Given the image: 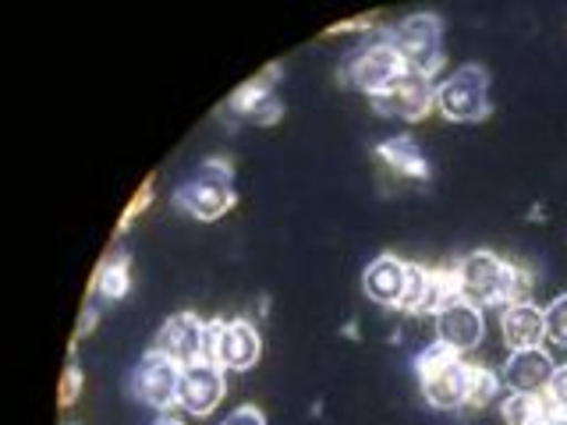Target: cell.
Masks as SVG:
<instances>
[{
    "instance_id": "4316f807",
    "label": "cell",
    "mask_w": 567,
    "mask_h": 425,
    "mask_svg": "<svg viewBox=\"0 0 567 425\" xmlns=\"http://www.w3.org/2000/svg\"><path fill=\"white\" fill-rule=\"evenodd\" d=\"M96 319H100V309H96V305H85V312H82V319H79V330H75V341H82V336L96 326Z\"/></svg>"
},
{
    "instance_id": "7402d4cb",
    "label": "cell",
    "mask_w": 567,
    "mask_h": 425,
    "mask_svg": "<svg viewBox=\"0 0 567 425\" xmlns=\"http://www.w3.org/2000/svg\"><path fill=\"white\" fill-rule=\"evenodd\" d=\"M543 312H546V336L554 344L567 348V294L554 298Z\"/></svg>"
},
{
    "instance_id": "3957f363",
    "label": "cell",
    "mask_w": 567,
    "mask_h": 425,
    "mask_svg": "<svg viewBox=\"0 0 567 425\" xmlns=\"http://www.w3.org/2000/svg\"><path fill=\"white\" fill-rule=\"evenodd\" d=\"M472 369L475 365L465 362V354L451 351L447 344H440V341L433 348H425L415 359L419 386H422L425 401H430L436 412H457V407H465Z\"/></svg>"
},
{
    "instance_id": "f1b7e54d",
    "label": "cell",
    "mask_w": 567,
    "mask_h": 425,
    "mask_svg": "<svg viewBox=\"0 0 567 425\" xmlns=\"http://www.w3.org/2000/svg\"><path fill=\"white\" fill-rule=\"evenodd\" d=\"M68 425H79V422H68Z\"/></svg>"
},
{
    "instance_id": "ffe728a7",
    "label": "cell",
    "mask_w": 567,
    "mask_h": 425,
    "mask_svg": "<svg viewBox=\"0 0 567 425\" xmlns=\"http://www.w3.org/2000/svg\"><path fill=\"white\" fill-rule=\"evenodd\" d=\"M128 288H132V262L124 252H114L96 270V294L106 301H121L128 294Z\"/></svg>"
},
{
    "instance_id": "7a4b0ae2",
    "label": "cell",
    "mask_w": 567,
    "mask_h": 425,
    "mask_svg": "<svg viewBox=\"0 0 567 425\" xmlns=\"http://www.w3.org/2000/svg\"><path fill=\"white\" fill-rule=\"evenodd\" d=\"M235 203H238L235 170H230L227 159H217V156L199 164V170H192L174 191V206L203 224L220 220L224 212L235 209Z\"/></svg>"
},
{
    "instance_id": "603a6c76",
    "label": "cell",
    "mask_w": 567,
    "mask_h": 425,
    "mask_svg": "<svg viewBox=\"0 0 567 425\" xmlns=\"http://www.w3.org/2000/svg\"><path fill=\"white\" fill-rule=\"evenodd\" d=\"M79 394H82V369H79V362H75V354L68 359V369H64V376H61V383H58V397H61V404L64 407H71L79 401Z\"/></svg>"
},
{
    "instance_id": "8992f818",
    "label": "cell",
    "mask_w": 567,
    "mask_h": 425,
    "mask_svg": "<svg viewBox=\"0 0 567 425\" xmlns=\"http://www.w3.org/2000/svg\"><path fill=\"white\" fill-rule=\"evenodd\" d=\"M401 61L408 71H415L422 79H433L443 68V22L436 14H408L404 22L390 32Z\"/></svg>"
},
{
    "instance_id": "6da1fadb",
    "label": "cell",
    "mask_w": 567,
    "mask_h": 425,
    "mask_svg": "<svg viewBox=\"0 0 567 425\" xmlns=\"http://www.w3.org/2000/svg\"><path fill=\"white\" fill-rule=\"evenodd\" d=\"M457 291L478 309H504L528 294V273L496 252H468L454 262Z\"/></svg>"
},
{
    "instance_id": "9c48e42d",
    "label": "cell",
    "mask_w": 567,
    "mask_h": 425,
    "mask_svg": "<svg viewBox=\"0 0 567 425\" xmlns=\"http://www.w3.org/2000/svg\"><path fill=\"white\" fill-rule=\"evenodd\" d=\"M182 372H185V365H177L174 359H167V354L150 348L128 380L132 397L138 404L153 407V412H171L177 404V390H182Z\"/></svg>"
},
{
    "instance_id": "44dd1931",
    "label": "cell",
    "mask_w": 567,
    "mask_h": 425,
    "mask_svg": "<svg viewBox=\"0 0 567 425\" xmlns=\"http://www.w3.org/2000/svg\"><path fill=\"white\" fill-rule=\"evenodd\" d=\"M501 376H496L493 369H483L475 365L472 369V383H468V397H465V407L468 412H478V407H486L496 394H501Z\"/></svg>"
},
{
    "instance_id": "d4e9b609",
    "label": "cell",
    "mask_w": 567,
    "mask_h": 425,
    "mask_svg": "<svg viewBox=\"0 0 567 425\" xmlns=\"http://www.w3.org/2000/svg\"><path fill=\"white\" fill-rule=\"evenodd\" d=\"M546 397L554 401L560 412H567V365L554 369V380H549V386H546Z\"/></svg>"
},
{
    "instance_id": "30bf717a",
    "label": "cell",
    "mask_w": 567,
    "mask_h": 425,
    "mask_svg": "<svg viewBox=\"0 0 567 425\" xmlns=\"http://www.w3.org/2000/svg\"><path fill=\"white\" fill-rule=\"evenodd\" d=\"M454 298H461L454 270H436V266L408 262V291H404V301H401V312H408V315H440Z\"/></svg>"
},
{
    "instance_id": "484cf974",
    "label": "cell",
    "mask_w": 567,
    "mask_h": 425,
    "mask_svg": "<svg viewBox=\"0 0 567 425\" xmlns=\"http://www.w3.org/2000/svg\"><path fill=\"white\" fill-rule=\"evenodd\" d=\"M220 425H266V415L259 412V407H252V404H241Z\"/></svg>"
},
{
    "instance_id": "9a60e30c",
    "label": "cell",
    "mask_w": 567,
    "mask_h": 425,
    "mask_svg": "<svg viewBox=\"0 0 567 425\" xmlns=\"http://www.w3.org/2000/svg\"><path fill=\"white\" fill-rule=\"evenodd\" d=\"M554 359L543 348L511 351V359L501 372V383L511 394H546L549 380H554Z\"/></svg>"
},
{
    "instance_id": "d6986e66",
    "label": "cell",
    "mask_w": 567,
    "mask_h": 425,
    "mask_svg": "<svg viewBox=\"0 0 567 425\" xmlns=\"http://www.w3.org/2000/svg\"><path fill=\"white\" fill-rule=\"evenodd\" d=\"M377 156L401 177H415V182H425V177H430V159H425V153L419 149V142L408 135L380 142Z\"/></svg>"
},
{
    "instance_id": "4fadbf2b",
    "label": "cell",
    "mask_w": 567,
    "mask_h": 425,
    "mask_svg": "<svg viewBox=\"0 0 567 425\" xmlns=\"http://www.w3.org/2000/svg\"><path fill=\"white\" fill-rule=\"evenodd\" d=\"M224 369L220 365H209V362H195L185 365L182 372V390H177V407H185L188 415H213L224 401Z\"/></svg>"
},
{
    "instance_id": "ac0fdd59",
    "label": "cell",
    "mask_w": 567,
    "mask_h": 425,
    "mask_svg": "<svg viewBox=\"0 0 567 425\" xmlns=\"http://www.w3.org/2000/svg\"><path fill=\"white\" fill-rule=\"evenodd\" d=\"M501 412L507 425H567V412L546 394H507Z\"/></svg>"
},
{
    "instance_id": "83f0119b",
    "label": "cell",
    "mask_w": 567,
    "mask_h": 425,
    "mask_svg": "<svg viewBox=\"0 0 567 425\" xmlns=\"http://www.w3.org/2000/svg\"><path fill=\"white\" fill-rule=\"evenodd\" d=\"M153 425H185V422H182V418H174V415H159Z\"/></svg>"
},
{
    "instance_id": "277c9868",
    "label": "cell",
    "mask_w": 567,
    "mask_h": 425,
    "mask_svg": "<svg viewBox=\"0 0 567 425\" xmlns=\"http://www.w3.org/2000/svg\"><path fill=\"white\" fill-rule=\"evenodd\" d=\"M436 111L454 124H475L489 114V71L483 64H461L436 85Z\"/></svg>"
},
{
    "instance_id": "5bb4252c",
    "label": "cell",
    "mask_w": 567,
    "mask_h": 425,
    "mask_svg": "<svg viewBox=\"0 0 567 425\" xmlns=\"http://www.w3.org/2000/svg\"><path fill=\"white\" fill-rule=\"evenodd\" d=\"M483 333H486V315H483V309L472 305L465 298H454L451 305L436 315V341L447 344L457 354L478 348Z\"/></svg>"
},
{
    "instance_id": "7c38bea8",
    "label": "cell",
    "mask_w": 567,
    "mask_h": 425,
    "mask_svg": "<svg viewBox=\"0 0 567 425\" xmlns=\"http://www.w3.org/2000/svg\"><path fill=\"white\" fill-rule=\"evenodd\" d=\"M206 341H209V323L195 312H177L159 326L153 348L167 354L177 365H195L206 362Z\"/></svg>"
},
{
    "instance_id": "2e32d148",
    "label": "cell",
    "mask_w": 567,
    "mask_h": 425,
    "mask_svg": "<svg viewBox=\"0 0 567 425\" xmlns=\"http://www.w3.org/2000/svg\"><path fill=\"white\" fill-rule=\"evenodd\" d=\"M362 291L383 309H401L404 291H408V262L398 256L372 259L362 273Z\"/></svg>"
},
{
    "instance_id": "cb8c5ba5",
    "label": "cell",
    "mask_w": 567,
    "mask_h": 425,
    "mask_svg": "<svg viewBox=\"0 0 567 425\" xmlns=\"http://www.w3.org/2000/svg\"><path fill=\"white\" fill-rule=\"evenodd\" d=\"M150 203H153V182H146L138 191H135V199H132V206L124 209V217H121V227L117 230H128V224L138 217L142 209H150Z\"/></svg>"
},
{
    "instance_id": "8fae6325",
    "label": "cell",
    "mask_w": 567,
    "mask_h": 425,
    "mask_svg": "<svg viewBox=\"0 0 567 425\" xmlns=\"http://www.w3.org/2000/svg\"><path fill=\"white\" fill-rule=\"evenodd\" d=\"M369 103L377 106V114H383V117H398V121L415 124L430 111H436V82L415 75V71H404V75L390 82L383 93L369 96Z\"/></svg>"
},
{
    "instance_id": "5b68a950",
    "label": "cell",
    "mask_w": 567,
    "mask_h": 425,
    "mask_svg": "<svg viewBox=\"0 0 567 425\" xmlns=\"http://www.w3.org/2000/svg\"><path fill=\"white\" fill-rule=\"evenodd\" d=\"M404 71L408 68L401 61L394 40H390V35H380V40H372V43L348 53V61L341 64V82L348 89H359L365 96H377L394 79H401Z\"/></svg>"
},
{
    "instance_id": "e0dca14e",
    "label": "cell",
    "mask_w": 567,
    "mask_h": 425,
    "mask_svg": "<svg viewBox=\"0 0 567 425\" xmlns=\"http://www.w3.org/2000/svg\"><path fill=\"white\" fill-rule=\"evenodd\" d=\"M501 333L511 351L539 348L546 341V312L539 305H532L528 298L511 301L501 309Z\"/></svg>"
},
{
    "instance_id": "52a82bcc",
    "label": "cell",
    "mask_w": 567,
    "mask_h": 425,
    "mask_svg": "<svg viewBox=\"0 0 567 425\" xmlns=\"http://www.w3.org/2000/svg\"><path fill=\"white\" fill-rule=\"evenodd\" d=\"M277 79H280V64H266L256 79H248L241 89L230 93V100L220 106L224 117L256 124V128H270V124H277L284 117V103L274 89Z\"/></svg>"
},
{
    "instance_id": "ba28073f",
    "label": "cell",
    "mask_w": 567,
    "mask_h": 425,
    "mask_svg": "<svg viewBox=\"0 0 567 425\" xmlns=\"http://www.w3.org/2000/svg\"><path fill=\"white\" fill-rule=\"evenodd\" d=\"M262 341L259 330L248 319H209V341H206V362L230 372H245L259 362Z\"/></svg>"
}]
</instances>
